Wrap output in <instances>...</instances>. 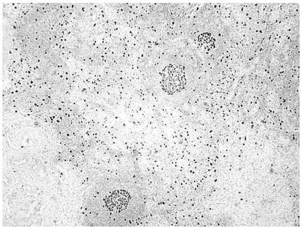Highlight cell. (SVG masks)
<instances>
[{
	"label": "cell",
	"instance_id": "obj_2",
	"mask_svg": "<svg viewBox=\"0 0 303 230\" xmlns=\"http://www.w3.org/2000/svg\"><path fill=\"white\" fill-rule=\"evenodd\" d=\"M131 199L130 193L123 189L113 191L105 199L107 209L113 212H120L125 209Z\"/></svg>",
	"mask_w": 303,
	"mask_h": 230
},
{
	"label": "cell",
	"instance_id": "obj_1",
	"mask_svg": "<svg viewBox=\"0 0 303 230\" xmlns=\"http://www.w3.org/2000/svg\"><path fill=\"white\" fill-rule=\"evenodd\" d=\"M186 82L183 66L170 63L163 69L161 84L163 90L166 94L178 93L184 89Z\"/></svg>",
	"mask_w": 303,
	"mask_h": 230
}]
</instances>
